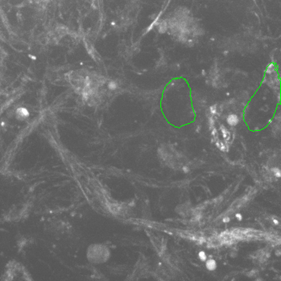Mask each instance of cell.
<instances>
[{"label":"cell","mask_w":281,"mask_h":281,"mask_svg":"<svg viewBox=\"0 0 281 281\" xmlns=\"http://www.w3.org/2000/svg\"><path fill=\"white\" fill-rule=\"evenodd\" d=\"M206 268L209 271H215L217 269V263L215 259H208L206 261Z\"/></svg>","instance_id":"obj_2"},{"label":"cell","mask_w":281,"mask_h":281,"mask_svg":"<svg viewBox=\"0 0 281 281\" xmlns=\"http://www.w3.org/2000/svg\"><path fill=\"white\" fill-rule=\"evenodd\" d=\"M271 171H273V173H274V176H275L276 177H280L281 176L280 171H279V169H277V168H273V169H272Z\"/></svg>","instance_id":"obj_5"},{"label":"cell","mask_w":281,"mask_h":281,"mask_svg":"<svg viewBox=\"0 0 281 281\" xmlns=\"http://www.w3.org/2000/svg\"><path fill=\"white\" fill-rule=\"evenodd\" d=\"M108 86H109V88H110L111 90H115L117 88V83L114 81H111L109 83Z\"/></svg>","instance_id":"obj_6"},{"label":"cell","mask_w":281,"mask_h":281,"mask_svg":"<svg viewBox=\"0 0 281 281\" xmlns=\"http://www.w3.org/2000/svg\"><path fill=\"white\" fill-rule=\"evenodd\" d=\"M182 170H183V171L184 172H186V173H187V172H188V168H187V167H183V168H182Z\"/></svg>","instance_id":"obj_10"},{"label":"cell","mask_w":281,"mask_h":281,"mask_svg":"<svg viewBox=\"0 0 281 281\" xmlns=\"http://www.w3.org/2000/svg\"><path fill=\"white\" fill-rule=\"evenodd\" d=\"M236 218L237 219V220H239V221H241L242 219H243V218H242V215H241V214H239V213H237V214L236 215Z\"/></svg>","instance_id":"obj_8"},{"label":"cell","mask_w":281,"mask_h":281,"mask_svg":"<svg viewBox=\"0 0 281 281\" xmlns=\"http://www.w3.org/2000/svg\"><path fill=\"white\" fill-rule=\"evenodd\" d=\"M167 29V25L166 22H162L161 24L159 25V31L160 33H164Z\"/></svg>","instance_id":"obj_3"},{"label":"cell","mask_w":281,"mask_h":281,"mask_svg":"<svg viewBox=\"0 0 281 281\" xmlns=\"http://www.w3.org/2000/svg\"><path fill=\"white\" fill-rule=\"evenodd\" d=\"M227 122L231 126H236L239 123V118L235 114L230 115L227 118Z\"/></svg>","instance_id":"obj_1"},{"label":"cell","mask_w":281,"mask_h":281,"mask_svg":"<svg viewBox=\"0 0 281 281\" xmlns=\"http://www.w3.org/2000/svg\"><path fill=\"white\" fill-rule=\"evenodd\" d=\"M217 106L216 105H214V106H212L210 107V112H211L212 114H216V112H217Z\"/></svg>","instance_id":"obj_7"},{"label":"cell","mask_w":281,"mask_h":281,"mask_svg":"<svg viewBox=\"0 0 281 281\" xmlns=\"http://www.w3.org/2000/svg\"><path fill=\"white\" fill-rule=\"evenodd\" d=\"M273 222L274 224H279V221L276 219H273Z\"/></svg>","instance_id":"obj_11"},{"label":"cell","mask_w":281,"mask_h":281,"mask_svg":"<svg viewBox=\"0 0 281 281\" xmlns=\"http://www.w3.org/2000/svg\"><path fill=\"white\" fill-rule=\"evenodd\" d=\"M199 259L201 261H204L207 260V255H206V253L204 251H200L199 253Z\"/></svg>","instance_id":"obj_4"},{"label":"cell","mask_w":281,"mask_h":281,"mask_svg":"<svg viewBox=\"0 0 281 281\" xmlns=\"http://www.w3.org/2000/svg\"><path fill=\"white\" fill-rule=\"evenodd\" d=\"M230 220H231L230 217H224L223 218V222L224 223H228V222H230Z\"/></svg>","instance_id":"obj_9"}]
</instances>
